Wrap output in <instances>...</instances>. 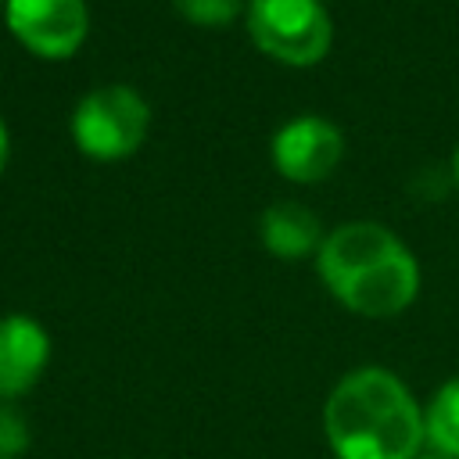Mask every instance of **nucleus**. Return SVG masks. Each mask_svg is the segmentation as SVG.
<instances>
[{"instance_id":"obj_8","label":"nucleus","mask_w":459,"mask_h":459,"mask_svg":"<svg viewBox=\"0 0 459 459\" xmlns=\"http://www.w3.org/2000/svg\"><path fill=\"white\" fill-rule=\"evenodd\" d=\"M258 237H262V247L283 262H294V258H305V255H316L326 230L319 222V215L298 201H276L262 212L258 219Z\"/></svg>"},{"instance_id":"obj_7","label":"nucleus","mask_w":459,"mask_h":459,"mask_svg":"<svg viewBox=\"0 0 459 459\" xmlns=\"http://www.w3.org/2000/svg\"><path fill=\"white\" fill-rule=\"evenodd\" d=\"M50 362V333L29 312L0 316V405L29 394Z\"/></svg>"},{"instance_id":"obj_1","label":"nucleus","mask_w":459,"mask_h":459,"mask_svg":"<svg viewBox=\"0 0 459 459\" xmlns=\"http://www.w3.org/2000/svg\"><path fill=\"white\" fill-rule=\"evenodd\" d=\"M323 437L337 459H416L427 445L423 405L398 373L355 366L323 402Z\"/></svg>"},{"instance_id":"obj_9","label":"nucleus","mask_w":459,"mask_h":459,"mask_svg":"<svg viewBox=\"0 0 459 459\" xmlns=\"http://www.w3.org/2000/svg\"><path fill=\"white\" fill-rule=\"evenodd\" d=\"M423 437L430 452L459 459V377L437 384V391L423 405Z\"/></svg>"},{"instance_id":"obj_15","label":"nucleus","mask_w":459,"mask_h":459,"mask_svg":"<svg viewBox=\"0 0 459 459\" xmlns=\"http://www.w3.org/2000/svg\"><path fill=\"white\" fill-rule=\"evenodd\" d=\"M0 7H4V0H0Z\"/></svg>"},{"instance_id":"obj_11","label":"nucleus","mask_w":459,"mask_h":459,"mask_svg":"<svg viewBox=\"0 0 459 459\" xmlns=\"http://www.w3.org/2000/svg\"><path fill=\"white\" fill-rule=\"evenodd\" d=\"M32 430L14 405H0V459H22L29 452Z\"/></svg>"},{"instance_id":"obj_13","label":"nucleus","mask_w":459,"mask_h":459,"mask_svg":"<svg viewBox=\"0 0 459 459\" xmlns=\"http://www.w3.org/2000/svg\"><path fill=\"white\" fill-rule=\"evenodd\" d=\"M452 172H455V183H459V143H455V154H452Z\"/></svg>"},{"instance_id":"obj_4","label":"nucleus","mask_w":459,"mask_h":459,"mask_svg":"<svg viewBox=\"0 0 459 459\" xmlns=\"http://www.w3.org/2000/svg\"><path fill=\"white\" fill-rule=\"evenodd\" d=\"M244 22L255 47L290 68L319 65L333 47V18L323 0H247Z\"/></svg>"},{"instance_id":"obj_10","label":"nucleus","mask_w":459,"mask_h":459,"mask_svg":"<svg viewBox=\"0 0 459 459\" xmlns=\"http://www.w3.org/2000/svg\"><path fill=\"white\" fill-rule=\"evenodd\" d=\"M172 7L204 29H222L230 22H237V14L247 7V0H172Z\"/></svg>"},{"instance_id":"obj_14","label":"nucleus","mask_w":459,"mask_h":459,"mask_svg":"<svg viewBox=\"0 0 459 459\" xmlns=\"http://www.w3.org/2000/svg\"><path fill=\"white\" fill-rule=\"evenodd\" d=\"M416 459H448V455H437V452H420Z\"/></svg>"},{"instance_id":"obj_6","label":"nucleus","mask_w":459,"mask_h":459,"mask_svg":"<svg viewBox=\"0 0 459 459\" xmlns=\"http://www.w3.org/2000/svg\"><path fill=\"white\" fill-rule=\"evenodd\" d=\"M341 154L344 133L323 115H294L269 140V158L290 183H323L337 169Z\"/></svg>"},{"instance_id":"obj_2","label":"nucleus","mask_w":459,"mask_h":459,"mask_svg":"<svg viewBox=\"0 0 459 459\" xmlns=\"http://www.w3.org/2000/svg\"><path fill=\"white\" fill-rule=\"evenodd\" d=\"M316 273L348 312L366 319H391L420 294L416 255L394 230L373 219L333 226L316 251Z\"/></svg>"},{"instance_id":"obj_5","label":"nucleus","mask_w":459,"mask_h":459,"mask_svg":"<svg viewBox=\"0 0 459 459\" xmlns=\"http://www.w3.org/2000/svg\"><path fill=\"white\" fill-rule=\"evenodd\" d=\"M7 32L43 61L72 57L90 32L86 0H4Z\"/></svg>"},{"instance_id":"obj_12","label":"nucleus","mask_w":459,"mask_h":459,"mask_svg":"<svg viewBox=\"0 0 459 459\" xmlns=\"http://www.w3.org/2000/svg\"><path fill=\"white\" fill-rule=\"evenodd\" d=\"M7 158H11V133H7V122L0 115V172L7 169Z\"/></svg>"},{"instance_id":"obj_3","label":"nucleus","mask_w":459,"mask_h":459,"mask_svg":"<svg viewBox=\"0 0 459 459\" xmlns=\"http://www.w3.org/2000/svg\"><path fill=\"white\" fill-rule=\"evenodd\" d=\"M72 140L86 158L118 161L140 151L151 133V104L136 86L104 82L79 97L68 118Z\"/></svg>"}]
</instances>
